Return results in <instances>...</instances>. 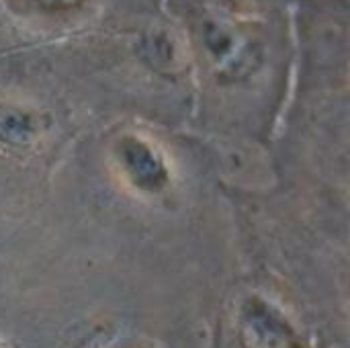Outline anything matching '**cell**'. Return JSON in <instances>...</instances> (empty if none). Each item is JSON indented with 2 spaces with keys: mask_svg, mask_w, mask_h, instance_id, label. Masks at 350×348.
<instances>
[{
  "mask_svg": "<svg viewBox=\"0 0 350 348\" xmlns=\"http://www.w3.org/2000/svg\"><path fill=\"white\" fill-rule=\"evenodd\" d=\"M43 2H55L57 4V2H66V0H43Z\"/></svg>",
  "mask_w": 350,
  "mask_h": 348,
  "instance_id": "obj_1",
  "label": "cell"
}]
</instances>
